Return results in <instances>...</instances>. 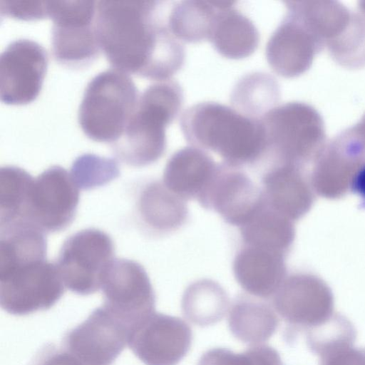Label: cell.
I'll return each instance as SVG.
<instances>
[{"label":"cell","mask_w":365,"mask_h":365,"mask_svg":"<svg viewBox=\"0 0 365 365\" xmlns=\"http://www.w3.org/2000/svg\"><path fill=\"white\" fill-rule=\"evenodd\" d=\"M155 1L96 2L95 29L100 48L113 68L160 81L183 65L180 41L155 16Z\"/></svg>","instance_id":"cell-1"},{"label":"cell","mask_w":365,"mask_h":365,"mask_svg":"<svg viewBox=\"0 0 365 365\" xmlns=\"http://www.w3.org/2000/svg\"><path fill=\"white\" fill-rule=\"evenodd\" d=\"M180 128L192 146L213 151L232 166L253 163L267 153L261 120L219 103L204 101L187 108Z\"/></svg>","instance_id":"cell-2"},{"label":"cell","mask_w":365,"mask_h":365,"mask_svg":"<svg viewBox=\"0 0 365 365\" xmlns=\"http://www.w3.org/2000/svg\"><path fill=\"white\" fill-rule=\"evenodd\" d=\"M182 102V90L174 81L148 87L138 98L122 136L113 143L115 155L135 167L157 161L166 149L165 128L179 114Z\"/></svg>","instance_id":"cell-3"},{"label":"cell","mask_w":365,"mask_h":365,"mask_svg":"<svg viewBox=\"0 0 365 365\" xmlns=\"http://www.w3.org/2000/svg\"><path fill=\"white\" fill-rule=\"evenodd\" d=\"M138 100L135 83L128 75L110 69L88 84L78 111L83 133L97 142H116L123 135Z\"/></svg>","instance_id":"cell-4"},{"label":"cell","mask_w":365,"mask_h":365,"mask_svg":"<svg viewBox=\"0 0 365 365\" xmlns=\"http://www.w3.org/2000/svg\"><path fill=\"white\" fill-rule=\"evenodd\" d=\"M113 255L109 235L97 229H86L66 240L56 264L64 286L76 294L88 295L101 287Z\"/></svg>","instance_id":"cell-5"},{"label":"cell","mask_w":365,"mask_h":365,"mask_svg":"<svg viewBox=\"0 0 365 365\" xmlns=\"http://www.w3.org/2000/svg\"><path fill=\"white\" fill-rule=\"evenodd\" d=\"M96 11L93 1H47L48 17L53 23L52 49L58 62L79 66L98 55Z\"/></svg>","instance_id":"cell-6"},{"label":"cell","mask_w":365,"mask_h":365,"mask_svg":"<svg viewBox=\"0 0 365 365\" xmlns=\"http://www.w3.org/2000/svg\"><path fill=\"white\" fill-rule=\"evenodd\" d=\"M63 292L64 284L56 264L46 259L0 274V304L14 315L48 309Z\"/></svg>","instance_id":"cell-7"},{"label":"cell","mask_w":365,"mask_h":365,"mask_svg":"<svg viewBox=\"0 0 365 365\" xmlns=\"http://www.w3.org/2000/svg\"><path fill=\"white\" fill-rule=\"evenodd\" d=\"M79 188L70 173L53 166L34 178L30 185L23 221L43 232H56L73 220Z\"/></svg>","instance_id":"cell-8"},{"label":"cell","mask_w":365,"mask_h":365,"mask_svg":"<svg viewBox=\"0 0 365 365\" xmlns=\"http://www.w3.org/2000/svg\"><path fill=\"white\" fill-rule=\"evenodd\" d=\"M131 327L102 305L66 333L63 347L84 365H112L128 344Z\"/></svg>","instance_id":"cell-9"},{"label":"cell","mask_w":365,"mask_h":365,"mask_svg":"<svg viewBox=\"0 0 365 365\" xmlns=\"http://www.w3.org/2000/svg\"><path fill=\"white\" fill-rule=\"evenodd\" d=\"M47 53L28 39L11 43L0 57V98L9 105H25L38 96L46 73Z\"/></svg>","instance_id":"cell-10"},{"label":"cell","mask_w":365,"mask_h":365,"mask_svg":"<svg viewBox=\"0 0 365 365\" xmlns=\"http://www.w3.org/2000/svg\"><path fill=\"white\" fill-rule=\"evenodd\" d=\"M104 304L132 325L152 313L155 294L145 269L138 262L115 259L101 287Z\"/></svg>","instance_id":"cell-11"},{"label":"cell","mask_w":365,"mask_h":365,"mask_svg":"<svg viewBox=\"0 0 365 365\" xmlns=\"http://www.w3.org/2000/svg\"><path fill=\"white\" fill-rule=\"evenodd\" d=\"M262 200V190L238 167L218 164L208 188L197 201L230 225L240 227Z\"/></svg>","instance_id":"cell-12"},{"label":"cell","mask_w":365,"mask_h":365,"mask_svg":"<svg viewBox=\"0 0 365 365\" xmlns=\"http://www.w3.org/2000/svg\"><path fill=\"white\" fill-rule=\"evenodd\" d=\"M217 164L204 150L187 146L177 150L168 160L163 184L185 200L198 201L212 181Z\"/></svg>","instance_id":"cell-13"},{"label":"cell","mask_w":365,"mask_h":365,"mask_svg":"<svg viewBox=\"0 0 365 365\" xmlns=\"http://www.w3.org/2000/svg\"><path fill=\"white\" fill-rule=\"evenodd\" d=\"M235 277L247 292L268 297L279 287L285 274L284 255L243 245L233 261Z\"/></svg>","instance_id":"cell-14"},{"label":"cell","mask_w":365,"mask_h":365,"mask_svg":"<svg viewBox=\"0 0 365 365\" xmlns=\"http://www.w3.org/2000/svg\"><path fill=\"white\" fill-rule=\"evenodd\" d=\"M217 11L209 41L222 56L233 59L252 54L259 42L253 22L234 7L235 1H215Z\"/></svg>","instance_id":"cell-15"},{"label":"cell","mask_w":365,"mask_h":365,"mask_svg":"<svg viewBox=\"0 0 365 365\" xmlns=\"http://www.w3.org/2000/svg\"><path fill=\"white\" fill-rule=\"evenodd\" d=\"M138 207L140 218L146 226L160 233L178 230L184 225L188 216L186 200L159 181L151 182L144 187Z\"/></svg>","instance_id":"cell-16"},{"label":"cell","mask_w":365,"mask_h":365,"mask_svg":"<svg viewBox=\"0 0 365 365\" xmlns=\"http://www.w3.org/2000/svg\"><path fill=\"white\" fill-rule=\"evenodd\" d=\"M170 325L165 316L150 313L132 325L128 344L146 365H170L173 357Z\"/></svg>","instance_id":"cell-17"},{"label":"cell","mask_w":365,"mask_h":365,"mask_svg":"<svg viewBox=\"0 0 365 365\" xmlns=\"http://www.w3.org/2000/svg\"><path fill=\"white\" fill-rule=\"evenodd\" d=\"M243 245L284 254L293 238L289 220L262 200L247 220L239 227Z\"/></svg>","instance_id":"cell-18"},{"label":"cell","mask_w":365,"mask_h":365,"mask_svg":"<svg viewBox=\"0 0 365 365\" xmlns=\"http://www.w3.org/2000/svg\"><path fill=\"white\" fill-rule=\"evenodd\" d=\"M262 193L264 202L289 218L297 217L306 206L300 178L288 164L271 168L263 176Z\"/></svg>","instance_id":"cell-19"},{"label":"cell","mask_w":365,"mask_h":365,"mask_svg":"<svg viewBox=\"0 0 365 365\" xmlns=\"http://www.w3.org/2000/svg\"><path fill=\"white\" fill-rule=\"evenodd\" d=\"M217 11L215 1H182L172 8L167 25L179 41L209 40Z\"/></svg>","instance_id":"cell-20"},{"label":"cell","mask_w":365,"mask_h":365,"mask_svg":"<svg viewBox=\"0 0 365 365\" xmlns=\"http://www.w3.org/2000/svg\"><path fill=\"white\" fill-rule=\"evenodd\" d=\"M279 98L278 85L272 76L253 72L240 79L230 96L232 108L251 118L260 119L273 108Z\"/></svg>","instance_id":"cell-21"},{"label":"cell","mask_w":365,"mask_h":365,"mask_svg":"<svg viewBox=\"0 0 365 365\" xmlns=\"http://www.w3.org/2000/svg\"><path fill=\"white\" fill-rule=\"evenodd\" d=\"M301 44L293 26L288 22L280 24L266 45V58L272 69L282 76L297 73L302 66Z\"/></svg>","instance_id":"cell-22"},{"label":"cell","mask_w":365,"mask_h":365,"mask_svg":"<svg viewBox=\"0 0 365 365\" xmlns=\"http://www.w3.org/2000/svg\"><path fill=\"white\" fill-rule=\"evenodd\" d=\"M24 170L6 166L0 170V225L22 222L31 181Z\"/></svg>","instance_id":"cell-23"},{"label":"cell","mask_w":365,"mask_h":365,"mask_svg":"<svg viewBox=\"0 0 365 365\" xmlns=\"http://www.w3.org/2000/svg\"><path fill=\"white\" fill-rule=\"evenodd\" d=\"M70 174L78 188L88 190L103 185L117 178L119 168L113 159L85 154L76 159Z\"/></svg>","instance_id":"cell-24"},{"label":"cell","mask_w":365,"mask_h":365,"mask_svg":"<svg viewBox=\"0 0 365 365\" xmlns=\"http://www.w3.org/2000/svg\"><path fill=\"white\" fill-rule=\"evenodd\" d=\"M2 15L16 19L31 21L48 17L47 1H0Z\"/></svg>","instance_id":"cell-25"},{"label":"cell","mask_w":365,"mask_h":365,"mask_svg":"<svg viewBox=\"0 0 365 365\" xmlns=\"http://www.w3.org/2000/svg\"><path fill=\"white\" fill-rule=\"evenodd\" d=\"M31 365H84L63 346H45L34 358Z\"/></svg>","instance_id":"cell-26"},{"label":"cell","mask_w":365,"mask_h":365,"mask_svg":"<svg viewBox=\"0 0 365 365\" xmlns=\"http://www.w3.org/2000/svg\"><path fill=\"white\" fill-rule=\"evenodd\" d=\"M351 188L365 202V165L355 174L352 180Z\"/></svg>","instance_id":"cell-27"}]
</instances>
